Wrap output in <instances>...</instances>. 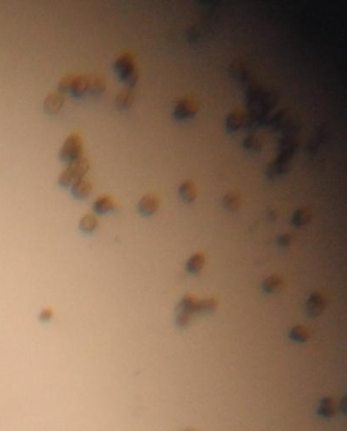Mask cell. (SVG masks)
Instances as JSON below:
<instances>
[{
	"mask_svg": "<svg viewBox=\"0 0 347 431\" xmlns=\"http://www.w3.org/2000/svg\"><path fill=\"white\" fill-rule=\"evenodd\" d=\"M92 190H93L92 182L85 177L75 180L71 187V193L73 198L78 200H84L88 198L90 193L92 192Z\"/></svg>",
	"mask_w": 347,
	"mask_h": 431,
	"instance_id": "obj_5",
	"label": "cell"
},
{
	"mask_svg": "<svg viewBox=\"0 0 347 431\" xmlns=\"http://www.w3.org/2000/svg\"><path fill=\"white\" fill-rule=\"evenodd\" d=\"M263 290L268 293H275L282 287V280L278 276H271L263 282Z\"/></svg>",
	"mask_w": 347,
	"mask_h": 431,
	"instance_id": "obj_18",
	"label": "cell"
},
{
	"mask_svg": "<svg viewBox=\"0 0 347 431\" xmlns=\"http://www.w3.org/2000/svg\"><path fill=\"white\" fill-rule=\"evenodd\" d=\"M53 316V310L51 308H45L41 311L40 314V319L42 321H48Z\"/></svg>",
	"mask_w": 347,
	"mask_h": 431,
	"instance_id": "obj_26",
	"label": "cell"
},
{
	"mask_svg": "<svg viewBox=\"0 0 347 431\" xmlns=\"http://www.w3.org/2000/svg\"><path fill=\"white\" fill-rule=\"evenodd\" d=\"M243 144H244V147L246 148V150H248V151H251V152H260L262 150L263 145H264V142H263V140L260 137L251 136V137H248L244 141Z\"/></svg>",
	"mask_w": 347,
	"mask_h": 431,
	"instance_id": "obj_20",
	"label": "cell"
},
{
	"mask_svg": "<svg viewBox=\"0 0 347 431\" xmlns=\"http://www.w3.org/2000/svg\"><path fill=\"white\" fill-rule=\"evenodd\" d=\"M179 195L187 202H191L197 198V189L194 183L190 180H187L179 186Z\"/></svg>",
	"mask_w": 347,
	"mask_h": 431,
	"instance_id": "obj_12",
	"label": "cell"
},
{
	"mask_svg": "<svg viewBox=\"0 0 347 431\" xmlns=\"http://www.w3.org/2000/svg\"><path fill=\"white\" fill-rule=\"evenodd\" d=\"M89 167H90L89 161L86 158L81 157L77 160L72 161L71 163H69L66 169L70 172V174L72 175L73 179L75 181V180L80 179V178L85 177L87 171L89 170Z\"/></svg>",
	"mask_w": 347,
	"mask_h": 431,
	"instance_id": "obj_10",
	"label": "cell"
},
{
	"mask_svg": "<svg viewBox=\"0 0 347 431\" xmlns=\"http://www.w3.org/2000/svg\"><path fill=\"white\" fill-rule=\"evenodd\" d=\"M223 204L229 211L238 210V207L240 206V198L238 193L234 191L227 193L223 199Z\"/></svg>",
	"mask_w": 347,
	"mask_h": 431,
	"instance_id": "obj_19",
	"label": "cell"
},
{
	"mask_svg": "<svg viewBox=\"0 0 347 431\" xmlns=\"http://www.w3.org/2000/svg\"><path fill=\"white\" fill-rule=\"evenodd\" d=\"M335 402L334 400L332 398H325L322 400L320 408H319V413L322 416H325V417H331L335 414Z\"/></svg>",
	"mask_w": 347,
	"mask_h": 431,
	"instance_id": "obj_21",
	"label": "cell"
},
{
	"mask_svg": "<svg viewBox=\"0 0 347 431\" xmlns=\"http://www.w3.org/2000/svg\"><path fill=\"white\" fill-rule=\"evenodd\" d=\"M98 226V219L94 214H86L80 221L79 227L84 233H92Z\"/></svg>",
	"mask_w": 347,
	"mask_h": 431,
	"instance_id": "obj_15",
	"label": "cell"
},
{
	"mask_svg": "<svg viewBox=\"0 0 347 431\" xmlns=\"http://www.w3.org/2000/svg\"><path fill=\"white\" fill-rule=\"evenodd\" d=\"M133 92L130 90H124L117 94L115 98L116 105L120 109H128L133 103Z\"/></svg>",
	"mask_w": 347,
	"mask_h": 431,
	"instance_id": "obj_16",
	"label": "cell"
},
{
	"mask_svg": "<svg viewBox=\"0 0 347 431\" xmlns=\"http://www.w3.org/2000/svg\"><path fill=\"white\" fill-rule=\"evenodd\" d=\"M327 303V297L325 293L321 291L314 292L309 298L308 304H307V310L310 316H318L321 315V312L324 310Z\"/></svg>",
	"mask_w": 347,
	"mask_h": 431,
	"instance_id": "obj_4",
	"label": "cell"
},
{
	"mask_svg": "<svg viewBox=\"0 0 347 431\" xmlns=\"http://www.w3.org/2000/svg\"><path fill=\"white\" fill-rule=\"evenodd\" d=\"M60 160L64 163H71L72 161L83 157V140L78 133H71L67 137L62 150L59 153Z\"/></svg>",
	"mask_w": 347,
	"mask_h": 431,
	"instance_id": "obj_2",
	"label": "cell"
},
{
	"mask_svg": "<svg viewBox=\"0 0 347 431\" xmlns=\"http://www.w3.org/2000/svg\"><path fill=\"white\" fill-rule=\"evenodd\" d=\"M206 262V257L204 254H195L193 255L187 263V270L190 273V274H197L199 273L205 265Z\"/></svg>",
	"mask_w": 347,
	"mask_h": 431,
	"instance_id": "obj_13",
	"label": "cell"
},
{
	"mask_svg": "<svg viewBox=\"0 0 347 431\" xmlns=\"http://www.w3.org/2000/svg\"><path fill=\"white\" fill-rule=\"evenodd\" d=\"M311 218H312L311 212L308 209H306V207H301V209H298L294 212L292 217V223L295 226L300 227L308 224V223L311 221Z\"/></svg>",
	"mask_w": 347,
	"mask_h": 431,
	"instance_id": "obj_17",
	"label": "cell"
},
{
	"mask_svg": "<svg viewBox=\"0 0 347 431\" xmlns=\"http://www.w3.org/2000/svg\"><path fill=\"white\" fill-rule=\"evenodd\" d=\"M289 337L296 342H305L306 340L309 339L310 333L306 328H304V326L298 325L291 330Z\"/></svg>",
	"mask_w": 347,
	"mask_h": 431,
	"instance_id": "obj_22",
	"label": "cell"
},
{
	"mask_svg": "<svg viewBox=\"0 0 347 431\" xmlns=\"http://www.w3.org/2000/svg\"><path fill=\"white\" fill-rule=\"evenodd\" d=\"M184 431H193V430H189V429H186V430H184Z\"/></svg>",
	"mask_w": 347,
	"mask_h": 431,
	"instance_id": "obj_27",
	"label": "cell"
},
{
	"mask_svg": "<svg viewBox=\"0 0 347 431\" xmlns=\"http://www.w3.org/2000/svg\"><path fill=\"white\" fill-rule=\"evenodd\" d=\"M293 241H294V236L292 234H290V233L283 234L278 238V244L280 246H283V247L289 246L290 244H292Z\"/></svg>",
	"mask_w": 347,
	"mask_h": 431,
	"instance_id": "obj_25",
	"label": "cell"
},
{
	"mask_svg": "<svg viewBox=\"0 0 347 431\" xmlns=\"http://www.w3.org/2000/svg\"><path fill=\"white\" fill-rule=\"evenodd\" d=\"M116 207V201L115 200L108 195H102L99 198L96 199L93 204V209L97 214L104 215L107 214Z\"/></svg>",
	"mask_w": 347,
	"mask_h": 431,
	"instance_id": "obj_9",
	"label": "cell"
},
{
	"mask_svg": "<svg viewBox=\"0 0 347 431\" xmlns=\"http://www.w3.org/2000/svg\"><path fill=\"white\" fill-rule=\"evenodd\" d=\"M64 104V97L60 93H50L44 101V111L53 115L60 111Z\"/></svg>",
	"mask_w": 347,
	"mask_h": 431,
	"instance_id": "obj_6",
	"label": "cell"
},
{
	"mask_svg": "<svg viewBox=\"0 0 347 431\" xmlns=\"http://www.w3.org/2000/svg\"><path fill=\"white\" fill-rule=\"evenodd\" d=\"M245 123H246L245 113L241 110L235 109L231 111L227 116V118H226V129H227L229 132H235L240 127H243Z\"/></svg>",
	"mask_w": 347,
	"mask_h": 431,
	"instance_id": "obj_11",
	"label": "cell"
},
{
	"mask_svg": "<svg viewBox=\"0 0 347 431\" xmlns=\"http://www.w3.org/2000/svg\"><path fill=\"white\" fill-rule=\"evenodd\" d=\"M198 103L193 98L185 97L177 102L173 110V117L176 120L189 119L198 112Z\"/></svg>",
	"mask_w": 347,
	"mask_h": 431,
	"instance_id": "obj_3",
	"label": "cell"
},
{
	"mask_svg": "<svg viewBox=\"0 0 347 431\" xmlns=\"http://www.w3.org/2000/svg\"><path fill=\"white\" fill-rule=\"evenodd\" d=\"M89 81L90 77L87 74H78L74 76L72 85L70 87V93L75 98H81L89 92Z\"/></svg>",
	"mask_w": 347,
	"mask_h": 431,
	"instance_id": "obj_8",
	"label": "cell"
},
{
	"mask_svg": "<svg viewBox=\"0 0 347 431\" xmlns=\"http://www.w3.org/2000/svg\"><path fill=\"white\" fill-rule=\"evenodd\" d=\"M114 69L120 81H123L126 86L132 87L138 83L139 71L135 65L134 55L127 51L119 55L114 62Z\"/></svg>",
	"mask_w": 347,
	"mask_h": 431,
	"instance_id": "obj_1",
	"label": "cell"
},
{
	"mask_svg": "<svg viewBox=\"0 0 347 431\" xmlns=\"http://www.w3.org/2000/svg\"><path fill=\"white\" fill-rule=\"evenodd\" d=\"M74 79V74H66L62 80H60L58 84V91L60 94H64L70 91V87L72 85V81Z\"/></svg>",
	"mask_w": 347,
	"mask_h": 431,
	"instance_id": "obj_23",
	"label": "cell"
},
{
	"mask_svg": "<svg viewBox=\"0 0 347 431\" xmlns=\"http://www.w3.org/2000/svg\"><path fill=\"white\" fill-rule=\"evenodd\" d=\"M106 88V81L102 76H93L89 81V93L92 95H101Z\"/></svg>",
	"mask_w": 347,
	"mask_h": 431,
	"instance_id": "obj_14",
	"label": "cell"
},
{
	"mask_svg": "<svg viewBox=\"0 0 347 431\" xmlns=\"http://www.w3.org/2000/svg\"><path fill=\"white\" fill-rule=\"evenodd\" d=\"M215 307H216V302L214 299L198 301L197 312H209L214 310Z\"/></svg>",
	"mask_w": 347,
	"mask_h": 431,
	"instance_id": "obj_24",
	"label": "cell"
},
{
	"mask_svg": "<svg viewBox=\"0 0 347 431\" xmlns=\"http://www.w3.org/2000/svg\"><path fill=\"white\" fill-rule=\"evenodd\" d=\"M160 205L159 199L155 195H146L139 201V212L143 216H151L156 213Z\"/></svg>",
	"mask_w": 347,
	"mask_h": 431,
	"instance_id": "obj_7",
	"label": "cell"
}]
</instances>
